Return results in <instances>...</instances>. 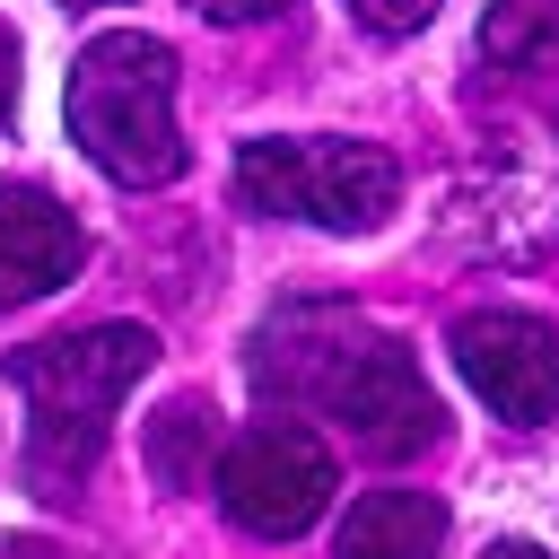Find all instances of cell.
<instances>
[{
  "mask_svg": "<svg viewBox=\"0 0 559 559\" xmlns=\"http://www.w3.org/2000/svg\"><path fill=\"white\" fill-rule=\"evenodd\" d=\"M236 201L262 210V218L367 236L402 201V166L367 140H245L236 148Z\"/></svg>",
  "mask_w": 559,
  "mask_h": 559,
  "instance_id": "obj_4",
  "label": "cell"
},
{
  "mask_svg": "<svg viewBox=\"0 0 559 559\" xmlns=\"http://www.w3.org/2000/svg\"><path fill=\"white\" fill-rule=\"evenodd\" d=\"M218 507L253 542H297L332 507V454L297 419H262L218 454Z\"/></svg>",
  "mask_w": 559,
  "mask_h": 559,
  "instance_id": "obj_6",
  "label": "cell"
},
{
  "mask_svg": "<svg viewBox=\"0 0 559 559\" xmlns=\"http://www.w3.org/2000/svg\"><path fill=\"white\" fill-rule=\"evenodd\" d=\"M253 384L271 402L297 411H332L367 454L402 463L419 445H437L445 411L428 393V376L411 367V349L376 323H358L349 306H288L262 341H253Z\"/></svg>",
  "mask_w": 559,
  "mask_h": 559,
  "instance_id": "obj_1",
  "label": "cell"
},
{
  "mask_svg": "<svg viewBox=\"0 0 559 559\" xmlns=\"http://www.w3.org/2000/svg\"><path fill=\"white\" fill-rule=\"evenodd\" d=\"M201 17H218V26H245V17H271V9H288V0H192Z\"/></svg>",
  "mask_w": 559,
  "mask_h": 559,
  "instance_id": "obj_12",
  "label": "cell"
},
{
  "mask_svg": "<svg viewBox=\"0 0 559 559\" xmlns=\"http://www.w3.org/2000/svg\"><path fill=\"white\" fill-rule=\"evenodd\" d=\"M550 9H559V0H550Z\"/></svg>",
  "mask_w": 559,
  "mask_h": 559,
  "instance_id": "obj_16",
  "label": "cell"
},
{
  "mask_svg": "<svg viewBox=\"0 0 559 559\" xmlns=\"http://www.w3.org/2000/svg\"><path fill=\"white\" fill-rule=\"evenodd\" d=\"M332 559H445V507L419 489H367L341 515Z\"/></svg>",
  "mask_w": 559,
  "mask_h": 559,
  "instance_id": "obj_9",
  "label": "cell"
},
{
  "mask_svg": "<svg viewBox=\"0 0 559 559\" xmlns=\"http://www.w3.org/2000/svg\"><path fill=\"white\" fill-rule=\"evenodd\" d=\"M480 559H550V550H542V542H489Z\"/></svg>",
  "mask_w": 559,
  "mask_h": 559,
  "instance_id": "obj_14",
  "label": "cell"
},
{
  "mask_svg": "<svg viewBox=\"0 0 559 559\" xmlns=\"http://www.w3.org/2000/svg\"><path fill=\"white\" fill-rule=\"evenodd\" d=\"M148 358H157V341L140 323H87V332L9 349V384L26 393V472H35V489L70 498L87 480V463L105 454V419L148 376Z\"/></svg>",
  "mask_w": 559,
  "mask_h": 559,
  "instance_id": "obj_2",
  "label": "cell"
},
{
  "mask_svg": "<svg viewBox=\"0 0 559 559\" xmlns=\"http://www.w3.org/2000/svg\"><path fill=\"white\" fill-rule=\"evenodd\" d=\"M9 96H17V44H9V26H0V122H9Z\"/></svg>",
  "mask_w": 559,
  "mask_h": 559,
  "instance_id": "obj_13",
  "label": "cell"
},
{
  "mask_svg": "<svg viewBox=\"0 0 559 559\" xmlns=\"http://www.w3.org/2000/svg\"><path fill=\"white\" fill-rule=\"evenodd\" d=\"M70 140L131 192L148 183H175L183 175V131H175V52L157 35H96L79 61H70Z\"/></svg>",
  "mask_w": 559,
  "mask_h": 559,
  "instance_id": "obj_3",
  "label": "cell"
},
{
  "mask_svg": "<svg viewBox=\"0 0 559 559\" xmlns=\"http://www.w3.org/2000/svg\"><path fill=\"white\" fill-rule=\"evenodd\" d=\"M79 218L44 183H0V306H35L79 271Z\"/></svg>",
  "mask_w": 559,
  "mask_h": 559,
  "instance_id": "obj_8",
  "label": "cell"
},
{
  "mask_svg": "<svg viewBox=\"0 0 559 559\" xmlns=\"http://www.w3.org/2000/svg\"><path fill=\"white\" fill-rule=\"evenodd\" d=\"M437 236L480 262H533L559 245V140L507 131L489 140L437 201Z\"/></svg>",
  "mask_w": 559,
  "mask_h": 559,
  "instance_id": "obj_5",
  "label": "cell"
},
{
  "mask_svg": "<svg viewBox=\"0 0 559 559\" xmlns=\"http://www.w3.org/2000/svg\"><path fill=\"white\" fill-rule=\"evenodd\" d=\"M349 17H358L367 35H419V26L437 17V0H349Z\"/></svg>",
  "mask_w": 559,
  "mask_h": 559,
  "instance_id": "obj_11",
  "label": "cell"
},
{
  "mask_svg": "<svg viewBox=\"0 0 559 559\" xmlns=\"http://www.w3.org/2000/svg\"><path fill=\"white\" fill-rule=\"evenodd\" d=\"M70 9H96V0H70Z\"/></svg>",
  "mask_w": 559,
  "mask_h": 559,
  "instance_id": "obj_15",
  "label": "cell"
},
{
  "mask_svg": "<svg viewBox=\"0 0 559 559\" xmlns=\"http://www.w3.org/2000/svg\"><path fill=\"white\" fill-rule=\"evenodd\" d=\"M201 445H210V411H201V402H175V411L148 428V472H157L166 489H183L192 463H201Z\"/></svg>",
  "mask_w": 559,
  "mask_h": 559,
  "instance_id": "obj_10",
  "label": "cell"
},
{
  "mask_svg": "<svg viewBox=\"0 0 559 559\" xmlns=\"http://www.w3.org/2000/svg\"><path fill=\"white\" fill-rule=\"evenodd\" d=\"M454 367L507 428L559 419V332L550 323H533L515 306H480L454 323Z\"/></svg>",
  "mask_w": 559,
  "mask_h": 559,
  "instance_id": "obj_7",
  "label": "cell"
}]
</instances>
